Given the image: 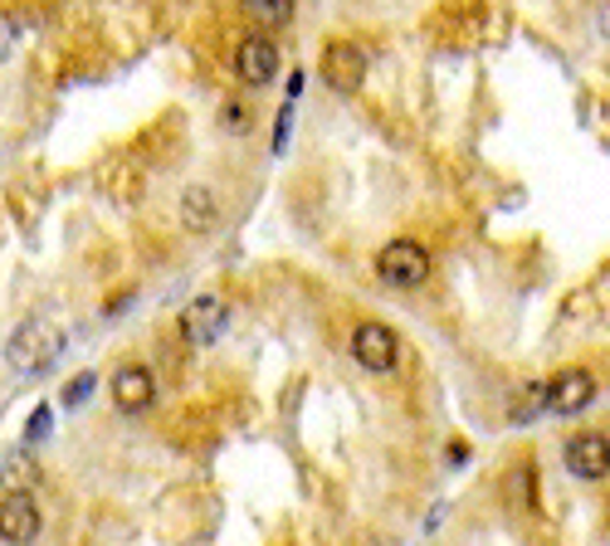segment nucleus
I'll return each instance as SVG.
<instances>
[{"instance_id":"obj_13","label":"nucleus","mask_w":610,"mask_h":546,"mask_svg":"<svg viewBox=\"0 0 610 546\" xmlns=\"http://www.w3.org/2000/svg\"><path fill=\"white\" fill-rule=\"evenodd\" d=\"M94 385H98V375H94V371H78V375H74V381H69V385H64V395H59V401H64V405H69V410H74V405H84V401H88V395H94Z\"/></svg>"},{"instance_id":"obj_11","label":"nucleus","mask_w":610,"mask_h":546,"mask_svg":"<svg viewBox=\"0 0 610 546\" xmlns=\"http://www.w3.org/2000/svg\"><path fill=\"white\" fill-rule=\"evenodd\" d=\"M220 225V196L206 186V181H190L181 190V230L186 234H210Z\"/></svg>"},{"instance_id":"obj_15","label":"nucleus","mask_w":610,"mask_h":546,"mask_svg":"<svg viewBox=\"0 0 610 546\" xmlns=\"http://www.w3.org/2000/svg\"><path fill=\"white\" fill-rule=\"evenodd\" d=\"M15 44H20V20L10 10H0V64L15 54Z\"/></svg>"},{"instance_id":"obj_6","label":"nucleus","mask_w":610,"mask_h":546,"mask_svg":"<svg viewBox=\"0 0 610 546\" xmlns=\"http://www.w3.org/2000/svg\"><path fill=\"white\" fill-rule=\"evenodd\" d=\"M235 68L250 88H264L279 78V44L269 34H244L240 50H235Z\"/></svg>"},{"instance_id":"obj_2","label":"nucleus","mask_w":610,"mask_h":546,"mask_svg":"<svg viewBox=\"0 0 610 546\" xmlns=\"http://www.w3.org/2000/svg\"><path fill=\"white\" fill-rule=\"evenodd\" d=\"M377 279L386 288H421L431 279V249L421 239H391L377 254Z\"/></svg>"},{"instance_id":"obj_14","label":"nucleus","mask_w":610,"mask_h":546,"mask_svg":"<svg viewBox=\"0 0 610 546\" xmlns=\"http://www.w3.org/2000/svg\"><path fill=\"white\" fill-rule=\"evenodd\" d=\"M50 429H54V410L40 405L35 415L25 419V444H44V439H50Z\"/></svg>"},{"instance_id":"obj_12","label":"nucleus","mask_w":610,"mask_h":546,"mask_svg":"<svg viewBox=\"0 0 610 546\" xmlns=\"http://www.w3.org/2000/svg\"><path fill=\"white\" fill-rule=\"evenodd\" d=\"M240 6L259 25H288L293 20V0H240Z\"/></svg>"},{"instance_id":"obj_10","label":"nucleus","mask_w":610,"mask_h":546,"mask_svg":"<svg viewBox=\"0 0 610 546\" xmlns=\"http://www.w3.org/2000/svg\"><path fill=\"white\" fill-rule=\"evenodd\" d=\"M152 401H156V381L146 367L128 361V367L112 371V405H118L122 415H142V410H152Z\"/></svg>"},{"instance_id":"obj_18","label":"nucleus","mask_w":610,"mask_h":546,"mask_svg":"<svg viewBox=\"0 0 610 546\" xmlns=\"http://www.w3.org/2000/svg\"><path fill=\"white\" fill-rule=\"evenodd\" d=\"M288 118H293V112L284 108V118H279V128H274V152H284V146H288Z\"/></svg>"},{"instance_id":"obj_16","label":"nucleus","mask_w":610,"mask_h":546,"mask_svg":"<svg viewBox=\"0 0 610 546\" xmlns=\"http://www.w3.org/2000/svg\"><path fill=\"white\" fill-rule=\"evenodd\" d=\"M220 128L225 132H250V108H240V102H225V112H220Z\"/></svg>"},{"instance_id":"obj_5","label":"nucleus","mask_w":610,"mask_h":546,"mask_svg":"<svg viewBox=\"0 0 610 546\" xmlns=\"http://www.w3.org/2000/svg\"><path fill=\"white\" fill-rule=\"evenodd\" d=\"M0 537H6L10 546H35V537H40V503H35V493L10 488V493L0 498Z\"/></svg>"},{"instance_id":"obj_17","label":"nucleus","mask_w":610,"mask_h":546,"mask_svg":"<svg viewBox=\"0 0 610 546\" xmlns=\"http://www.w3.org/2000/svg\"><path fill=\"white\" fill-rule=\"evenodd\" d=\"M6 463H10V478L20 483V493H30V483H35V463H30L25 454H10Z\"/></svg>"},{"instance_id":"obj_3","label":"nucleus","mask_w":610,"mask_h":546,"mask_svg":"<svg viewBox=\"0 0 610 546\" xmlns=\"http://www.w3.org/2000/svg\"><path fill=\"white\" fill-rule=\"evenodd\" d=\"M352 357L361 371L386 375V371H395V361H401V337H395L386 323H361L352 332Z\"/></svg>"},{"instance_id":"obj_4","label":"nucleus","mask_w":610,"mask_h":546,"mask_svg":"<svg viewBox=\"0 0 610 546\" xmlns=\"http://www.w3.org/2000/svg\"><path fill=\"white\" fill-rule=\"evenodd\" d=\"M367 50H361L357 40H327L323 50V84H333L337 94H357L361 78H367Z\"/></svg>"},{"instance_id":"obj_7","label":"nucleus","mask_w":610,"mask_h":546,"mask_svg":"<svg viewBox=\"0 0 610 546\" xmlns=\"http://www.w3.org/2000/svg\"><path fill=\"white\" fill-rule=\"evenodd\" d=\"M610 469V444L601 429H581L567 439V473H576L581 483H601Z\"/></svg>"},{"instance_id":"obj_9","label":"nucleus","mask_w":610,"mask_h":546,"mask_svg":"<svg viewBox=\"0 0 610 546\" xmlns=\"http://www.w3.org/2000/svg\"><path fill=\"white\" fill-rule=\"evenodd\" d=\"M225 332V303L216 293H200V298L186 303V313H181V337L190 341V347H210Z\"/></svg>"},{"instance_id":"obj_1","label":"nucleus","mask_w":610,"mask_h":546,"mask_svg":"<svg viewBox=\"0 0 610 546\" xmlns=\"http://www.w3.org/2000/svg\"><path fill=\"white\" fill-rule=\"evenodd\" d=\"M59 351H64V332L54 323H44V317L20 323L15 337L6 341V361H10V371H20V375L50 371L54 361H59Z\"/></svg>"},{"instance_id":"obj_8","label":"nucleus","mask_w":610,"mask_h":546,"mask_svg":"<svg viewBox=\"0 0 610 546\" xmlns=\"http://www.w3.org/2000/svg\"><path fill=\"white\" fill-rule=\"evenodd\" d=\"M596 391H601V381H596L591 371L571 367V371H562L557 381L547 385V410H552V415H581V410L596 401Z\"/></svg>"}]
</instances>
